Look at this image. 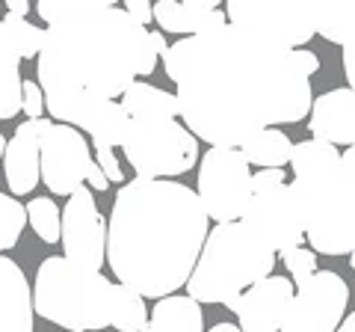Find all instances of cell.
<instances>
[{
  "instance_id": "1",
  "label": "cell",
  "mask_w": 355,
  "mask_h": 332,
  "mask_svg": "<svg viewBox=\"0 0 355 332\" xmlns=\"http://www.w3.org/2000/svg\"><path fill=\"white\" fill-rule=\"evenodd\" d=\"M163 69L178 86L187 131L219 149H243L266 128L308 119L314 107L311 77L296 69L293 51L234 24L178 39Z\"/></svg>"
},
{
  "instance_id": "2",
  "label": "cell",
  "mask_w": 355,
  "mask_h": 332,
  "mask_svg": "<svg viewBox=\"0 0 355 332\" xmlns=\"http://www.w3.org/2000/svg\"><path fill=\"white\" fill-rule=\"evenodd\" d=\"M210 217L193 187L130 179L119 187L107 223V264L119 285L146 300L187 288L210 235Z\"/></svg>"
},
{
  "instance_id": "3",
  "label": "cell",
  "mask_w": 355,
  "mask_h": 332,
  "mask_svg": "<svg viewBox=\"0 0 355 332\" xmlns=\"http://www.w3.org/2000/svg\"><path fill=\"white\" fill-rule=\"evenodd\" d=\"M157 60L151 30L137 24L125 6L110 3L44 27L36 81L42 92H95L113 101L139 77L154 74Z\"/></svg>"
},
{
  "instance_id": "4",
  "label": "cell",
  "mask_w": 355,
  "mask_h": 332,
  "mask_svg": "<svg viewBox=\"0 0 355 332\" xmlns=\"http://www.w3.org/2000/svg\"><path fill=\"white\" fill-rule=\"evenodd\" d=\"M275 261L279 252L252 226L243 219L222 223L207 235L198 264L187 282V294L198 303L231 306L243 291L272 276Z\"/></svg>"
},
{
  "instance_id": "5",
  "label": "cell",
  "mask_w": 355,
  "mask_h": 332,
  "mask_svg": "<svg viewBox=\"0 0 355 332\" xmlns=\"http://www.w3.org/2000/svg\"><path fill=\"white\" fill-rule=\"evenodd\" d=\"M113 288L104 273L77 267L65 256H51L39 264L33 308L42 320L69 332H101L110 326Z\"/></svg>"
},
{
  "instance_id": "6",
  "label": "cell",
  "mask_w": 355,
  "mask_h": 332,
  "mask_svg": "<svg viewBox=\"0 0 355 332\" xmlns=\"http://www.w3.org/2000/svg\"><path fill=\"white\" fill-rule=\"evenodd\" d=\"M121 151L137 179L151 181H175L198 163V140L178 119L163 116L130 119L121 137Z\"/></svg>"
},
{
  "instance_id": "7",
  "label": "cell",
  "mask_w": 355,
  "mask_h": 332,
  "mask_svg": "<svg viewBox=\"0 0 355 332\" xmlns=\"http://www.w3.org/2000/svg\"><path fill=\"white\" fill-rule=\"evenodd\" d=\"M252 169L240 149H219L210 146L202 154L198 166V199L210 219L222 223H237L243 219L252 199Z\"/></svg>"
},
{
  "instance_id": "8",
  "label": "cell",
  "mask_w": 355,
  "mask_h": 332,
  "mask_svg": "<svg viewBox=\"0 0 355 332\" xmlns=\"http://www.w3.org/2000/svg\"><path fill=\"white\" fill-rule=\"evenodd\" d=\"M349 285L335 270H317L314 279L296 288L282 332H338L347 317Z\"/></svg>"
},
{
  "instance_id": "9",
  "label": "cell",
  "mask_w": 355,
  "mask_h": 332,
  "mask_svg": "<svg viewBox=\"0 0 355 332\" xmlns=\"http://www.w3.org/2000/svg\"><path fill=\"white\" fill-rule=\"evenodd\" d=\"M225 15L228 24L258 33V36H266L272 42H282L291 51H299L317 36L314 3H246V0H231V3H225Z\"/></svg>"
},
{
  "instance_id": "10",
  "label": "cell",
  "mask_w": 355,
  "mask_h": 332,
  "mask_svg": "<svg viewBox=\"0 0 355 332\" xmlns=\"http://www.w3.org/2000/svg\"><path fill=\"white\" fill-rule=\"evenodd\" d=\"M92 166V146L86 142L83 131L53 122L42 134V184L51 196H74L86 187Z\"/></svg>"
},
{
  "instance_id": "11",
  "label": "cell",
  "mask_w": 355,
  "mask_h": 332,
  "mask_svg": "<svg viewBox=\"0 0 355 332\" xmlns=\"http://www.w3.org/2000/svg\"><path fill=\"white\" fill-rule=\"evenodd\" d=\"M62 256L92 273H101L107 261V223L92 187H80L62 208Z\"/></svg>"
},
{
  "instance_id": "12",
  "label": "cell",
  "mask_w": 355,
  "mask_h": 332,
  "mask_svg": "<svg viewBox=\"0 0 355 332\" xmlns=\"http://www.w3.org/2000/svg\"><path fill=\"white\" fill-rule=\"evenodd\" d=\"M243 223L252 226L258 235L270 240V247L279 256L302 247V240H305L302 211H299V202L287 181L272 184L266 190H254L246 214H243Z\"/></svg>"
},
{
  "instance_id": "13",
  "label": "cell",
  "mask_w": 355,
  "mask_h": 332,
  "mask_svg": "<svg viewBox=\"0 0 355 332\" xmlns=\"http://www.w3.org/2000/svg\"><path fill=\"white\" fill-rule=\"evenodd\" d=\"M296 297V288L287 276H266L249 291H243L228 308L237 315V326L243 332H282V324L291 303Z\"/></svg>"
},
{
  "instance_id": "14",
  "label": "cell",
  "mask_w": 355,
  "mask_h": 332,
  "mask_svg": "<svg viewBox=\"0 0 355 332\" xmlns=\"http://www.w3.org/2000/svg\"><path fill=\"white\" fill-rule=\"evenodd\" d=\"M53 125V119H27L15 128L12 140L3 151V175L9 184V193L15 199L33 193L42 181V134Z\"/></svg>"
},
{
  "instance_id": "15",
  "label": "cell",
  "mask_w": 355,
  "mask_h": 332,
  "mask_svg": "<svg viewBox=\"0 0 355 332\" xmlns=\"http://www.w3.org/2000/svg\"><path fill=\"white\" fill-rule=\"evenodd\" d=\"M308 131L317 140H326L331 146H355V92L349 86L329 90L314 98L308 116Z\"/></svg>"
},
{
  "instance_id": "16",
  "label": "cell",
  "mask_w": 355,
  "mask_h": 332,
  "mask_svg": "<svg viewBox=\"0 0 355 332\" xmlns=\"http://www.w3.org/2000/svg\"><path fill=\"white\" fill-rule=\"evenodd\" d=\"M154 21L163 33H175L181 39L202 36V33L219 30L228 24V15L219 9V0H187V3H175V0H160L154 3Z\"/></svg>"
},
{
  "instance_id": "17",
  "label": "cell",
  "mask_w": 355,
  "mask_h": 332,
  "mask_svg": "<svg viewBox=\"0 0 355 332\" xmlns=\"http://www.w3.org/2000/svg\"><path fill=\"white\" fill-rule=\"evenodd\" d=\"M33 288L18 261L0 256V332H33Z\"/></svg>"
},
{
  "instance_id": "18",
  "label": "cell",
  "mask_w": 355,
  "mask_h": 332,
  "mask_svg": "<svg viewBox=\"0 0 355 332\" xmlns=\"http://www.w3.org/2000/svg\"><path fill=\"white\" fill-rule=\"evenodd\" d=\"M148 326L154 332H205V312L202 303L190 294H172L154 303Z\"/></svg>"
},
{
  "instance_id": "19",
  "label": "cell",
  "mask_w": 355,
  "mask_h": 332,
  "mask_svg": "<svg viewBox=\"0 0 355 332\" xmlns=\"http://www.w3.org/2000/svg\"><path fill=\"white\" fill-rule=\"evenodd\" d=\"M121 107L130 119L137 116H163V119H178L181 116V101L175 92H166L160 86H151L146 81H137L130 90L121 95Z\"/></svg>"
},
{
  "instance_id": "20",
  "label": "cell",
  "mask_w": 355,
  "mask_h": 332,
  "mask_svg": "<svg viewBox=\"0 0 355 332\" xmlns=\"http://www.w3.org/2000/svg\"><path fill=\"white\" fill-rule=\"evenodd\" d=\"M24 110V81H21V53L0 36V119H15Z\"/></svg>"
},
{
  "instance_id": "21",
  "label": "cell",
  "mask_w": 355,
  "mask_h": 332,
  "mask_svg": "<svg viewBox=\"0 0 355 332\" xmlns=\"http://www.w3.org/2000/svg\"><path fill=\"white\" fill-rule=\"evenodd\" d=\"M296 142L279 128H266L254 140H249L240 151L246 154L249 166H261V169H284L291 166Z\"/></svg>"
},
{
  "instance_id": "22",
  "label": "cell",
  "mask_w": 355,
  "mask_h": 332,
  "mask_svg": "<svg viewBox=\"0 0 355 332\" xmlns=\"http://www.w3.org/2000/svg\"><path fill=\"white\" fill-rule=\"evenodd\" d=\"M148 320L151 312L146 306V297L137 294L133 288L128 285H119L113 288V312H110V326L119 329V332H142L148 329Z\"/></svg>"
},
{
  "instance_id": "23",
  "label": "cell",
  "mask_w": 355,
  "mask_h": 332,
  "mask_svg": "<svg viewBox=\"0 0 355 332\" xmlns=\"http://www.w3.org/2000/svg\"><path fill=\"white\" fill-rule=\"evenodd\" d=\"M338 160H340V151L331 146V142L311 137V140H302L293 146L291 169H293V179H305V175H314Z\"/></svg>"
},
{
  "instance_id": "24",
  "label": "cell",
  "mask_w": 355,
  "mask_h": 332,
  "mask_svg": "<svg viewBox=\"0 0 355 332\" xmlns=\"http://www.w3.org/2000/svg\"><path fill=\"white\" fill-rule=\"evenodd\" d=\"M0 36L21 53V60H39V53L44 48V27H36L33 21L15 18L9 13L0 18Z\"/></svg>"
},
{
  "instance_id": "25",
  "label": "cell",
  "mask_w": 355,
  "mask_h": 332,
  "mask_svg": "<svg viewBox=\"0 0 355 332\" xmlns=\"http://www.w3.org/2000/svg\"><path fill=\"white\" fill-rule=\"evenodd\" d=\"M27 223L44 243H62V211L53 196H33L27 202Z\"/></svg>"
},
{
  "instance_id": "26",
  "label": "cell",
  "mask_w": 355,
  "mask_h": 332,
  "mask_svg": "<svg viewBox=\"0 0 355 332\" xmlns=\"http://www.w3.org/2000/svg\"><path fill=\"white\" fill-rule=\"evenodd\" d=\"M128 122H130V116L125 113V107H121L119 101H113L107 107V113L101 116V122L92 128V149L95 151H101V149H107V151H113L116 146H121V137H125V131H128Z\"/></svg>"
},
{
  "instance_id": "27",
  "label": "cell",
  "mask_w": 355,
  "mask_h": 332,
  "mask_svg": "<svg viewBox=\"0 0 355 332\" xmlns=\"http://www.w3.org/2000/svg\"><path fill=\"white\" fill-rule=\"evenodd\" d=\"M27 226V205H21L15 196L0 193V252L12 249L24 235Z\"/></svg>"
},
{
  "instance_id": "28",
  "label": "cell",
  "mask_w": 355,
  "mask_h": 332,
  "mask_svg": "<svg viewBox=\"0 0 355 332\" xmlns=\"http://www.w3.org/2000/svg\"><path fill=\"white\" fill-rule=\"evenodd\" d=\"M110 3H113V0H39L36 15L51 27L62 18H71V15H80V13H95V9H104Z\"/></svg>"
},
{
  "instance_id": "29",
  "label": "cell",
  "mask_w": 355,
  "mask_h": 332,
  "mask_svg": "<svg viewBox=\"0 0 355 332\" xmlns=\"http://www.w3.org/2000/svg\"><path fill=\"white\" fill-rule=\"evenodd\" d=\"M282 261H284L287 273H291V282H296V288L305 285L308 279H314V273H317V252L314 249L296 247L291 252H284Z\"/></svg>"
},
{
  "instance_id": "30",
  "label": "cell",
  "mask_w": 355,
  "mask_h": 332,
  "mask_svg": "<svg viewBox=\"0 0 355 332\" xmlns=\"http://www.w3.org/2000/svg\"><path fill=\"white\" fill-rule=\"evenodd\" d=\"M44 92H42V86L39 81H24V113L27 119H42L44 113Z\"/></svg>"
},
{
  "instance_id": "31",
  "label": "cell",
  "mask_w": 355,
  "mask_h": 332,
  "mask_svg": "<svg viewBox=\"0 0 355 332\" xmlns=\"http://www.w3.org/2000/svg\"><path fill=\"white\" fill-rule=\"evenodd\" d=\"M95 163L104 169V175L110 179V184H125V172H121V163H119V158H116V151H107V149L95 151Z\"/></svg>"
},
{
  "instance_id": "32",
  "label": "cell",
  "mask_w": 355,
  "mask_h": 332,
  "mask_svg": "<svg viewBox=\"0 0 355 332\" xmlns=\"http://www.w3.org/2000/svg\"><path fill=\"white\" fill-rule=\"evenodd\" d=\"M125 13L137 21V24L148 27L154 21V3H148V0H128L125 3Z\"/></svg>"
},
{
  "instance_id": "33",
  "label": "cell",
  "mask_w": 355,
  "mask_h": 332,
  "mask_svg": "<svg viewBox=\"0 0 355 332\" xmlns=\"http://www.w3.org/2000/svg\"><path fill=\"white\" fill-rule=\"evenodd\" d=\"M282 181H287L284 169H258L252 175V190H266V187L282 184Z\"/></svg>"
},
{
  "instance_id": "34",
  "label": "cell",
  "mask_w": 355,
  "mask_h": 332,
  "mask_svg": "<svg viewBox=\"0 0 355 332\" xmlns=\"http://www.w3.org/2000/svg\"><path fill=\"white\" fill-rule=\"evenodd\" d=\"M293 63H296V69L302 72L305 77H311V74L320 72V57H317L314 51H302V48L293 51Z\"/></svg>"
},
{
  "instance_id": "35",
  "label": "cell",
  "mask_w": 355,
  "mask_h": 332,
  "mask_svg": "<svg viewBox=\"0 0 355 332\" xmlns=\"http://www.w3.org/2000/svg\"><path fill=\"white\" fill-rule=\"evenodd\" d=\"M343 74H347V81H349V90L355 92V30H352L349 42L343 45Z\"/></svg>"
},
{
  "instance_id": "36",
  "label": "cell",
  "mask_w": 355,
  "mask_h": 332,
  "mask_svg": "<svg viewBox=\"0 0 355 332\" xmlns=\"http://www.w3.org/2000/svg\"><path fill=\"white\" fill-rule=\"evenodd\" d=\"M86 184L89 187H92V190L95 193H104L107 190V187H110V179H107V175H104V169H101V166H92V169H89V179H86Z\"/></svg>"
},
{
  "instance_id": "37",
  "label": "cell",
  "mask_w": 355,
  "mask_h": 332,
  "mask_svg": "<svg viewBox=\"0 0 355 332\" xmlns=\"http://www.w3.org/2000/svg\"><path fill=\"white\" fill-rule=\"evenodd\" d=\"M30 9H33V3H27V0H9L6 3V13L15 15V18H27Z\"/></svg>"
},
{
  "instance_id": "38",
  "label": "cell",
  "mask_w": 355,
  "mask_h": 332,
  "mask_svg": "<svg viewBox=\"0 0 355 332\" xmlns=\"http://www.w3.org/2000/svg\"><path fill=\"white\" fill-rule=\"evenodd\" d=\"M151 48L157 51L160 57H163L166 51H169V45H166V36H163V30H151Z\"/></svg>"
},
{
  "instance_id": "39",
  "label": "cell",
  "mask_w": 355,
  "mask_h": 332,
  "mask_svg": "<svg viewBox=\"0 0 355 332\" xmlns=\"http://www.w3.org/2000/svg\"><path fill=\"white\" fill-rule=\"evenodd\" d=\"M338 332H355V312H349L347 317H343V324L338 326Z\"/></svg>"
},
{
  "instance_id": "40",
  "label": "cell",
  "mask_w": 355,
  "mask_h": 332,
  "mask_svg": "<svg viewBox=\"0 0 355 332\" xmlns=\"http://www.w3.org/2000/svg\"><path fill=\"white\" fill-rule=\"evenodd\" d=\"M207 332H243L237 324H216L214 329H207Z\"/></svg>"
},
{
  "instance_id": "41",
  "label": "cell",
  "mask_w": 355,
  "mask_h": 332,
  "mask_svg": "<svg viewBox=\"0 0 355 332\" xmlns=\"http://www.w3.org/2000/svg\"><path fill=\"white\" fill-rule=\"evenodd\" d=\"M6 142H9V140H6L3 134H0V160H3V151H6Z\"/></svg>"
},
{
  "instance_id": "42",
  "label": "cell",
  "mask_w": 355,
  "mask_h": 332,
  "mask_svg": "<svg viewBox=\"0 0 355 332\" xmlns=\"http://www.w3.org/2000/svg\"><path fill=\"white\" fill-rule=\"evenodd\" d=\"M142 332H154V329H151V326H148V329H142Z\"/></svg>"
}]
</instances>
